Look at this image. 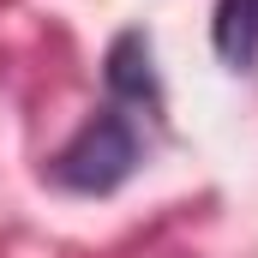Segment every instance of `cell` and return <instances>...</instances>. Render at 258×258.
I'll return each instance as SVG.
<instances>
[{
	"label": "cell",
	"instance_id": "7a4b0ae2",
	"mask_svg": "<svg viewBox=\"0 0 258 258\" xmlns=\"http://www.w3.org/2000/svg\"><path fill=\"white\" fill-rule=\"evenodd\" d=\"M108 90H114L120 102H150V108H162V84H156L150 36H144V30L114 36V48H108Z\"/></svg>",
	"mask_w": 258,
	"mask_h": 258
},
{
	"label": "cell",
	"instance_id": "6da1fadb",
	"mask_svg": "<svg viewBox=\"0 0 258 258\" xmlns=\"http://www.w3.org/2000/svg\"><path fill=\"white\" fill-rule=\"evenodd\" d=\"M132 168H138V132H132L126 114L102 108L96 120H84L72 132V144L48 162V180L78 192V198H102L114 186H126Z\"/></svg>",
	"mask_w": 258,
	"mask_h": 258
},
{
	"label": "cell",
	"instance_id": "3957f363",
	"mask_svg": "<svg viewBox=\"0 0 258 258\" xmlns=\"http://www.w3.org/2000/svg\"><path fill=\"white\" fill-rule=\"evenodd\" d=\"M210 42L228 66H258V0H216L210 18Z\"/></svg>",
	"mask_w": 258,
	"mask_h": 258
}]
</instances>
